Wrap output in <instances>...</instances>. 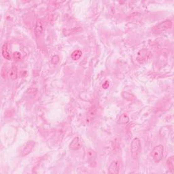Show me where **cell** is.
Segmentation results:
<instances>
[{
    "label": "cell",
    "mask_w": 174,
    "mask_h": 174,
    "mask_svg": "<svg viewBox=\"0 0 174 174\" xmlns=\"http://www.w3.org/2000/svg\"><path fill=\"white\" fill-rule=\"evenodd\" d=\"M164 147L163 145L156 146L151 152V156L156 163H159L163 157Z\"/></svg>",
    "instance_id": "1"
},
{
    "label": "cell",
    "mask_w": 174,
    "mask_h": 174,
    "mask_svg": "<svg viewBox=\"0 0 174 174\" xmlns=\"http://www.w3.org/2000/svg\"><path fill=\"white\" fill-rule=\"evenodd\" d=\"M141 147H142L141 141L138 138H135L133 139L131 144V156L134 159L138 158L139 152L141 150Z\"/></svg>",
    "instance_id": "2"
},
{
    "label": "cell",
    "mask_w": 174,
    "mask_h": 174,
    "mask_svg": "<svg viewBox=\"0 0 174 174\" xmlns=\"http://www.w3.org/2000/svg\"><path fill=\"white\" fill-rule=\"evenodd\" d=\"M171 27L172 22L170 20H166L157 24L156 26L153 28L152 30L155 33H156V34H160V33L170 30Z\"/></svg>",
    "instance_id": "3"
},
{
    "label": "cell",
    "mask_w": 174,
    "mask_h": 174,
    "mask_svg": "<svg viewBox=\"0 0 174 174\" xmlns=\"http://www.w3.org/2000/svg\"><path fill=\"white\" fill-rule=\"evenodd\" d=\"M35 142L33 140H30L24 144L21 148V150H20V156H25L28 155L32 151L33 149H34L35 146Z\"/></svg>",
    "instance_id": "4"
},
{
    "label": "cell",
    "mask_w": 174,
    "mask_h": 174,
    "mask_svg": "<svg viewBox=\"0 0 174 174\" xmlns=\"http://www.w3.org/2000/svg\"><path fill=\"white\" fill-rule=\"evenodd\" d=\"M87 158H88V162L90 167H95L97 165V153L92 149H88L86 150Z\"/></svg>",
    "instance_id": "5"
},
{
    "label": "cell",
    "mask_w": 174,
    "mask_h": 174,
    "mask_svg": "<svg viewBox=\"0 0 174 174\" xmlns=\"http://www.w3.org/2000/svg\"><path fill=\"white\" fill-rule=\"evenodd\" d=\"M82 147V144L78 137L74 138L69 144V149L72 150H78Z\"/></svg>",
    "instance_id": "6"
},
{
    "label": "cell",
    "mask_w": 174,
    "mask_h": 174,
    "mask_svg": "<svg viewBox=\"0 0 174 174\" xmlns=\"http://www.w3.org/2000/svg\"><path fill=\"white\" fill-rule=\"evenodd\" d=\"M2 56L3 57L4 59H6V60H8V61L11 60V54H10V46H9V44H8V42L5 43L2 46Z\"/></svg>",
    "instance_id": "7"
},
{
    "label": "cell",
    "mask_w": 174,
    "mask_h": 174,
    "mask_svg": "<svg viewBox=\"0 0 174 174\" xmlns=\"http://www.w3.org/2000/svg\"><path fill=\"white\" fill-rule=\"evenodd\" d=\"M120 169V163L118 160L111 162L108 168V173L110 174H118Z\"/></svg>",
    "instance_id": "8"
},
{
    "label": "cell",
    "mask_w": 174,
    "mask_h": 174,
    "mask_svg": "<svg viewBox=\"0 0 174 174\" xmlns=\"http://www.w3.org/2000/svg\"><path fill=\"white\" fill-rule=\"evenodd\" d=\"M44 31V25L40 20H37L34 28V34L37 38H38L42 34Z\"/></svg>",
    "instance_id": "9"
},
{
    "label": "cell",
    "mask_w": 174,
    "mask_h": 174,
    "mask_svg": "<svg viewBox=\"0 0 174 174\" xmlns=\"http://www.w3.org/2000/svg\"><path fill=\"white\" fill-rule=\"evenodd\" d=\"M17 76H18L17 68H16V66L15 65H13L10 72V77L12 80H14L17 78Z\"/></svg>",
    "instance_id": "10"
},
{
    "label": "cell",
    "mask_w": 174,
    "mask_h": 174,
    "mask_svg": "<svg viewBox=\"0 0 174 174\" xmlns=\"http://www.w3.org/2000/svg\"><path fill=\"white\" fill-rule=\"evenodd\" d=\"M129 122V117L127 114H122L120 116V118L118 119L119 124L125 125V124H127Z\"/></svg>",
    "instance_id": "11"
},
{
    "label": "cell",
    "mask_w": 174,
    "mask_h": 174,
    "mask_svg": "<svg viewBox=\"0 0 174 174\" xmlns=\"http://www.w3.org/2000/svg\"><path fill=\"white\" fill-rule=\"evenodd\" d=\"M82 51H80V50H76V51H74L71 55L72 59L74 61H77L80 59V58L82 57Z\"/></svg>",
    "instance_id": "12"
},
{
    "label": "cell",
    "mask_w": 174,
    "mask_h": 174,
    "mask_svg": "<svg viewBox=\"0 0 174 174\" xmlns=\"http://www.w3.org/2000/svg\"><path fill=\"white\" fill-rule=\"evenodd\" d=\"M167 165L169 169L171 171V173H173V156H171L167 160Z\"/></svg>",
    "instance_id": "13"
},
{
    "label": "cell",
    "mask_w": 174,
    "mask_h": 174,
    "mask_svg": "<svg viewBox=\"0 0 174 174\" xmlns=\"http://www.w3.org/2000/svg\"><path fill=\"white\" fill-rule=\"evenodd\" d=\"M59 60H60V59H59V56H58V55H54L52 57V59H51V62H52V64L57 65L59 62Z\"/></svg>",
    "instance_id": "14"
},
{
    "label": "cell",
    "mask_w": 174,
    "mask_h": 174,
    "mask_svg": "<svg viewBox=\"0 0 174 174\" xmlns=\"http://www.w3.org/2000/svg\"><path fill=\"white\" fill-rule=\"evenodd\" d=\"M13 57L15 60L18 61V60H20V58H21V55H20V53L19 52H15L13 54Z\"/></svg>",
    "instance_id": "15"
},
{
    "label": "cell",
    "mask_w": 174,
    "mask_h": 174,
    "mask_svg": "<svg viewBox=\"0 0 174 174\" xmlns=\"http://www.w3.org/2000/svg\"><path fill=\"white\" fill-rule=\"evenodd\" d=\"M37 91H38V89L35 88H31L27 90L28 94H35L37 93Z\"/></svg>",
    "instance_id": "16"
}]
</instances>
